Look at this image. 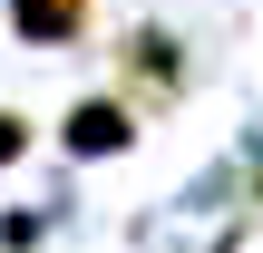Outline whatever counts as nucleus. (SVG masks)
I'll return each mask as SVG.
<instances>
[{"mask_svg":"<svg viewBox=\"0 0 263 253\" xmlns=\"http://www.w3.org/2000/svg\"><path fill=\"white\" fill-rule=\"evenodd\" d=\"M117 68H127V107H176L185 98V49L166 39V29H127V49H117Z\"/></svg>","mask_w":263,"mask_h":253,"instance_id":"1","label":"nucleus"},{"mask_svg":"<svg viewBox=\"0 0 263 253\" xmlns=\"http://www.w3.org/2000/svg\"><path fill=\"white\" fill-rule=\"evenodd\" d=\"M98 20V0H10V39L20 49H78Z\"/></svg>","mask_w":263,"mask_h":253,"instance_id":"3","label":"nucleus"},{"mask_svg":"<svg viewBox=\"0 0 263 253\" xmlns=\"http://www.w3.org/2000/svg\"><path fill=\"white\" fill-rule=\"evenodd\" d=\"M59 146H68V156H127V146H137V107H127L117 88H107V98H78V107L59 117Z\"/></svg>","mask_w":263,"mask_h":253,"instance_id":"2","label":"nucleus"},{"mask_svg":"<svg viewBox=\"0 0 263 253\" xmlns=\"http://www.w3.org/2000/svg\"><path fill=\"white\" fill-rule=\"evenodd\" d=\"M20 156H29V117H20V107H0V176H10Z\"/></svg>","mask_w":263,"mask_h":253,"instance_id":"4","label":"nucleus"}]
</instances>
